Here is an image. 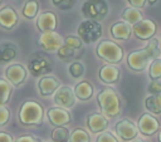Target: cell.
I'll use <instances>...</instances> for the list:
<instances>
[{
	"label": "cell",
	"mask_w": 161,
	"mask_h": 142,
	"mask_svg": "<svg viewBox=\"0 0 161 142\" xmlns=\"http://www.w3.org/2000/svg\"><path fill=\"white\" fill-rule=\"evenodd\" d=\"M161 55V49L157 38H152L147 41L145 48L132 50L127 55V65L133 72H143L152 60Z\"/></svg>",
	"instance_id": "1"
},
{
	"label": "cell",
	"mask_w": 161,
	"mask_h": 142,
	"mask_svg": "<svg viewBox=\"0 0 161 142\" xmlns=\"http://www.w3.org/2000/svg\"><path fill=\"white\" fill-rule=\"evenodd\" d=\"M97 103L101 113L106 118H114L122 111V101L118 93L111 87H104L98 92Z\"/></svg>",
	"instance_id": "2"
},
{
	"label": "cell",
	"mask_w": 161,
	"mask_h": 142,
	"mask_svg": "<svg viewBox=\"0 0 161 142\" xmlns=\"http://www.w3.org/2000/svg\"><path fill=\"white\" fill-rule=\"evenodd\" d=\"M18 119L23 126H42L44 121V108L36 101H25L19 108Z\"/></svg>",
	"instance_id": "3"
},
{
	"label": "cell",
	"mask_w": 161,
	"mask_h": 142,
	"mask_svg": "<svg viewBox=\"0 0 161 142\" xmlns=\"http://www.w3.org/2000/svg\"><path fill=\"white\" fill-rule=\"evenodd\" d=\"M96 54L99 59L104 60L107 64H118L123 59V49L116 41L109 39L101 40L96 46Z\"/></svg>",
	"instance_id": "4"
},
{
	"label": "cell",
	"mask_w": 161,
	"mask_h": 142,
	"mask_svg": "<svg viewBox=\"0 0 161 142\" xmlns=\"http://www.w3.org/2000/svg\"><path fill=\"white\" fill-rule=\"evenodd\" d=\"M26 69L33 77H44L52 72L53 63L48 55L43 53H33L28 59Z\"/></svg>",
	"instance_id": "5"
},
{
	"label": "cell",
	"mask_w": 161,
	"mask_h": 142,
	"mask_svg": "<svg viewBox=\"0 0 161 142\" xmlns=\"http://www.w3.org/2000/svg\"><path fill=\"white\" fill-rule=\"evenodd\" d=\"M77 36L84 44H93L102 36V25L98 21L86 19L78 25Z\"/></svg>",
	"instance_id": "6"
},
{
	"label": "cell",
	"mask_w": 161,
	"mask_h": 142,
	"mask_svg": "<svg viewBox=\"0 0 161 142\" xmlns=\"http://www.w3.org/2000/svg\"><path fill=\"white\" fill-rule=\"evenodd\" d=\"M108 3L106 0H86L82 5V13L88 20H103L108 15Z\"/></svg>",
	"instance_id": "7"
},
{
	"label": "cell",
	"mask_w": 161,
	"mask_h": 142,
	"mask_svg": "<svg viewBox=\"0 0 161 142\" xmlns=\"http://www.w3.org/2000/svg\"><path fill=\"white\" fill-rule=\"evenodd\" d=\"M53 102L55 103L57 107L69 109L74 107L77 98L74 94V90L69 85H60L53 94Z\"/></svg>",
	"instance_id": "8"
},
{
	"label": "cell",
	"mask_w": 161,
	"mask_h": 142,
	"mask_svg": "<svg viewBox=\"0 0 161 142\" xmlns=\"http://www.w3.org/2000/svg\"><path fill=\"white\" fill-rule=\"evenodd\" d=\"M36 44L45 52H57L64 44V39L57 31H45L39 35Z\"/></svg>",
	"instance_id": "9"
},
{
	"label": "cell",
	"mask_w": 161,
	"mask_h": 142,
	"mask_svg": "<svg viewBox=\"0 0 161 142\" xmlns=\"http://www.w3.org/2000/svg\"><path fill=\"white\" fill-rule=\"evenodd\" d=\"M26 78H28V69L20 63H14L5 68V79L13 87L21 85L26 80Z\"/></svg>",
	"instance_id": "10"
},
{
	"label": "cell",
	"mask_w": 161,
	"mask_h": 142,
	"mask_svg": "<svg viewBox=\"0 0 161 142\" xmlns=\"http://www.w3.org/2000/svg\"><path fill=\"white\" fill-rule=\"evenodd\" d=\"M114 131H116V134L122 141H132V139L137 138V136L140 133L137 124L128 118H123V119L118 121L114 126Z\"/></svg>",
	"instance_id": "11"
},
{
	"label": "cell",
	"mask_w": 161,
	"mask_h": 142,
	"mask_svg": "<svg viewBox=\"0 0 161 142\" xmlns=\"http://www.w3.org/2000/svg\"><path fill=\"white\" fill-rule=\"evenodd\" d=\"M156 30H157V25L152 19H142L132 26L133 34L140 40H150L155 38Z\"/></svg>",
	"instance_id": "12"
},
{
	"label": "cell",
	"mask_w": 161,
	"mask_h": 142,
	"mask_svg": "<svg viewBox=\"0 0 161 142\" xmlns=\"http://www.w3.org/2000/svg\"><path fill=\"white\" fill-rule=\"evenodd\" d=\"M138 132L143 136H153L160 129V121L151 113H142L137 121Z\"/></svg>",
	"instance_id": "13"
},
{
	"label": "cell",
	"mask_w": 161,
	"mask_h": 142,
	"mask_svg": "<svg viewBox=\"0 0 161 142\" xmlns=\"http://www.w3.org/2000/svg\"><path fill=\"white\" fill-rule=\"evenodd\" d=\"M48 121L54 127H65L72 122V116L68 109L60 107H50L47 111Z\"/></svg>",
	"instance_id": "14"
},
{
	"label": "cell",
	"mask_w": 161,
	"mask_h": 142,
	"mask_svg": "<svg viewBox=\"0 0 161 142\" xmlns=\"http://www.w3.org/2000/svg\"><path fill=\"white\" fill-rule=\"evenodd\" d=\"M59 87H60V80L53 75H44L40 77L38 80V90L42 97L53 96Z\"/></svg>",
	"instance_id": "15"
},
{
	"label": "cell",
	"mask_w": 161,
	"mask_h": 142,
	"mask_svg": "<svg viewBox=\"0 0 161 142\" xmlns=\"http://www.w3.org/2000/svg\"><path fill=\"white\" fill-rule=\"evenodd\" d=\"M109 122L102 113L92 112L87 116V127L92 133H102L107 129Z\"/></svg>",
	"instance_id": "16"
},
{
	"label": "cell",
	"mask_w": 161,
	"mask_h": 142,
	"mask_svg": "<svg viewBox=\"0 0 161 142\" xmlns=\"http://www.w3.org/2000/svg\"><path fill=\"white\" fill-rule=\"evenodd\" d=\"M19 23V16L16 10L10 6V5H5L4 8L0 9V26L3 29L10 30L13 28H15Z\"/></svg>",
	"instance_id": "17"
},
{
	"label": "cell",
	"mask_w": 161,
	"mask_h": 142,
	"mask_svg": "<svg viewBox=\"0 0 161 142\" xmlns=\"http://www.w3.org/2000/svg\"><path fill=\"white\" fill-rule=\"evenodd\" d=\"M57 25H58V19L53 11H44L36 19V28L40 33L55 31Z\"/></svg>",
	"instance_id": "18"
},
{
	"label": "cell",
	"mask_w": 161,
	"mask_h": 142,
	"mask_svg": "<svg viewBox=\"0 0 161 142\" xmlns=\"http://www.w3.org/2000/svg\"><path fill=\"white\" fill-rule=\"evenodd\" d=\"M119 75H121L119 68L116 67V65H112V64H104L98 70V78H99V80L102 83H106V84L117 83L118 79H119Z\"/></svg>",
	"instance_id": "19"
},
{
	"label": "cell",
	"mask_w": 161,
	"mask_h": 142,
	"mask_svg": "<svg viewBox=\"0 0 161 142\" xmlns=\"http://www.w3.org/2000/svg\"><path fill=\"white\" fill-rule=\"evenodd\" d=\"M109 31L116 40H127L131 36L132 26L126 21H114L111 25Z\"/></svg>",
	"instance_id": "20"
},
{
	"label": "cell",
	"mask_w": 161,
	"mask_h": 142,
	"mask_svg": "<svg viewBox=\"0 0 161 142\" xmlns=\"http://www.w3.org/2000/svg\"><path fill=\"white\" fill-rule=\"evenodd\" d=\"M18 57V46L14 43L4 41L0 44V64H8Z\"/></svg>",
	"instance_id": "21"
},
{
	"label": "cell",
	"mask_w": 161,
	"mask_h": 142,
	"mask_svg": "<svg viewBox=\"0 0 161 142\" xmlns=\"http://www.w3.org/2000/svg\"><path fill=\"white\" fill-rule=\"evenodd\" d=\"M75 98L79 101H88L93 97V85L91 84V82L88 80H80L79 83L75 84V87L73 88Z\"/></svg>",
	"instance_id": "22"
},
{
	"label": "cell",
	"mask_w": 161,
	"mask_h": 142,
	"mask_svg": "<svg viewBox=\"0 0 161 142\" xmlns=\"http://www.w3.org/2000/svg\"><path fill=\"white\" fill-rule=\"evenodd\" d=\"M145 108L151 114H160L161 113V94H150L143 101Z\"/></svg>",
	"instance_id": "23"
},
{
	"label": "cell",
	"mask_w": 161,
	"mask_h": 142,
	"mask_svg": "<svg viewBox=\"0 0 161 142\" xmlns=\"http://www.w3.org/2000/svg\"><path fill=\"white\" fill-rule=\"evenodd\" d=\"M121 16H122V19H123L126 23H128L130 25H131V24L135 25L136 23H138L140 20L143 19V18H142V11H141L140 9H136V8H132V6L125 8V9L122 10Z\"/></svg>",
	"instance_id": "24"
},
{
	"label": "cell",
	"mask_w": 161,
	"mask_h": 142,
	"mask_svg": "<svg viewBox=\"0 0 161 142\" xmlns=\"http://www.w3.org/2000/svg\"><path fill=\"white\" fill-rule=\"evenodd\" d=\"M40 9V4L38 0H28L24 3V6L21 9V14L26 19H34Z\"/></svg>",
	"instance_id": "25"
},
{
	"label": "cell",
	"mask_w": 161,
	"mask_h": 142,
	"mask_svg": "<svg viewBox=\"0 0 161 142\" xmlns=\"http://www.w3.org/2000/svg\"><path fill=\"white\" fill-rule=\"evenodd\" d=\"M13 94V85L5 79V78H0V107L5 106Z\"/></svg>",
	"instance_id": "26"
},
{
	"label": "cell",
	"mask_w": 161,
	"mask_h": 142,
	"mask_svg": "<svg viewBox=\"0 0 161 142\" xmlns=\"http://www.w3.org/2000/svg\"><path fill=\"white\" fill-rule=\"evenodd\" d=\"M69 133L67 127H54L50 137L53 142H69Z\"/></svg>",
	"instance_id": "27"
},
{
	"label": "cell",
	"mask_w": 161,
	"mask_h": 142,
	"mask_svg": "<svg viewBox=\"0 0 161 142\" xmlns=\"http://www.w3.org/2000/svg\"><path fill=\"white\" fill-rule=\"evenodd\" d=\"M77 52H78V50L72 49V48H69V46H67V45L63 44V45L57 50V55H58L59 59H62V60H64V62H69L70 59H77V57L80 55V54H78Z\"/></svg>",
	"instance_id": "28"
},
{
	"label": "cell",
	"mask_w": 161,
	"mask_h": 142,
	"mask_svg": "<svg viewBox=\"0 0 161 142\" xmlns=\"http://www.w3.org/2000/svg\"><path fill=\"white\" fill-rule=\"evenodd\" d=\"M69 142H91V136L83 128H74L69 133Z\"/></svg>",
	"instance_id": "29"
},
{
	"label": "cell",
	"mask_w": 161,
	"mask_h": 142,
	"mask_svg": "<svg viewBox=\"0 0 161 142\" xmlns=\"http://www.w3.org/2000/svg\"><path fill=\"white\" fill-rule=\"evenodd\" d=\"M84 70H86V69H84V65H83V63L79 62V60L72 62V63L69 64V67H68V72H69L70 77L74 78V79L82 78V77L84 75Z\"/></svg>",
	"instance_id": "30"
},
{
	"label": "cell",
	"mask_w": 161,
	"mask_h": 142,
	"mask_svg": "<svg viewBox=\"0 0 161 142\" xmlns=\"http://www.w3.org/2000/svg\"><path fill=\"white\" fill-rule=\"evenodd\" d=\"M148 77L151 80H160L161 79V59L160 58H157L150 63Z\"/></svg>",
	"instance_id": "31"
},
{
	"label": "cell",
	"mask_w": 161,
	"mask_h": 142,
	"mask_svg": "<svg viewBox=\"0 0 161 142\" xmlns=\"http://www.w3.org/2000/svg\"><path fill=\"white\" fill-rule=\"evenodd\" d=\"M64 45H67V46H69L72 49H75V50H80L83 43L80 41V39L78 36H75V35H68L64 39Z\"/></svg>",
	"instance_id": "32"
},
{
	"label": "cell",
	"mask_w": 161,
	"mask_h": 142,
	"mask_svg": "<svg viewBox=\"0 0 161 142\" xmlns=\"http://www.w3.org/2000/svg\"><path fill=\"white\" fill-rule=\"evenodd\" d=\"M77 0H52L53 5L60 10H69L74 6Z\"/></svg>",
	"instance_id": "33"
},
{
	"label": "cell",
	"mask_w": 161,
	"mask_h": 142,
	"mask_svg": "<svg viewBox=\"0 0 161 142\" xmlns=\"http://www.w3.org/2000/svg\"><path fill=\"white\" fill-rule=\"evenodd\" d=\"M96 142H119V141L112 132L104 131V132L98 134V137L96 138Z\"/></svg>",
	"instance_id": "34"
},
{
	"label": "cell",
	"mask_w": 161,
	"mask_h": 142,
	"mask_svg": "<svg viewBox=\"0 0 161 142\" xmlns=\"http://www.w3.org/2000/svg\"><path fill=\"white\" fill-rule=\"evenodd\" d=\"M10 109L6 107V106H1L0 107V127L5 126L9 121H10Z\"/></svg>",
	"instance_id": "35"
},
{
	"label": "cell",
	"mask_w": 161,
	"mask_h": 142,
	"mask_svg": "<svg viewBox=\"0 0 161 142\" xmlns=\"http://www.w3.org/2000/svg\"><path fill=\"white\" fill-rule=\"evenodd\" d=\"M147 92L150 94H161V80H151L147 87Z\"/></svg>",
	"instance_id": "36"
},
{
	"label": "cell",
	"mask_w": 161,
	"mask_h": 142,
	"mask_svg": "<svg viewBox=\"0 0 161 142\" xmlns=\"http://www.w3.org/2000/svg\"><path fill=\"white\" fill-rule=\"evenodd\" d=\"M14 142H40V141L31 134H23V136H19Z\"/></svg>",
	"instance_id": "37"
},
{
	"label": "cell",
	"mask_w": 161,
	"mask_h": 142,
	"mask_svg": "<svg viewBox=\"0 0 161 142\" xmlns=\"http://www.w3.org/2000/svg\"><path fill=\"white\" fill-rule=\"evenodd\" d=\"M128 4L132 6V8H136V9H142L145 5H146V1L147 0H127Z\"/></svg>",
	"instance_id": "38"
},
{
	"label": "cell",
	"mask_w": 161,
	"mask_h": 142,
	"mask_svg": "<svg viewBox=\"0 0 161 142\" xmlns=\"http://www.w3.org/2000/svg\"><path fill=\"white\" fill-rule=\"evenodd\" d=\"M0 142H14V138L10 133L0 131Z\"/></svg>",
	"instance_id": "39"
},
{
	"label": "cell",
	"mask_w": 161,
	"mask_h": 142,
	"mask_svg": "<svg viewBox=\"0 0 161 142\" xmlns=\"http://www.w3.org/2000/svg\"><path fill=\"white\" fill-rule=\"evenodd\" d=\"M132 142H148V141L142 139V138H135V139H132Z\"/></svg>",
	"instance_id": "40"
},
{
	"label": "cell",
	"mask_w": 161,
	"mask_h": 142,
	"mask_svg": "<svg viewBox=\"0 0 161 142\" xmlns=\"http://www.w3.org/2000/svg\"><path fill=\"white\" fill-rule=\"evenodd\" d=\"M147 3H148L150 5H155V4L157 3V0H147Z\"/></svg>",
	"instance_id": "41"
},
{
	"label": "cell",
	"mask_w": 161,
	"mask_h": 142,
	"mask_svg": "<svg viewBox=\"0 0 161 142\" xmlns=\"http://www.w3.org/2000/svg\"><path fill=\"white\" fill-rule=\"evenodd\" d=\"M157 141L161 142V129H158V134H157Z\"/></svg>",
	"instance_id": "42"
},
{
	"label": "cell",
	"mask_w": 161,
	"mask_h": 142,
	"mask_svg": "<svg viewBox=\"0 0 161 142\" xmlns=\"http://www.w3.org/2000/svg\"><path fill=\"white\" fill-rule=\"evenodd\" d=\"M1 3H3V0H0V5H1Z\"/></svg>",
	"instance_id": "43"
}]
</instances>
